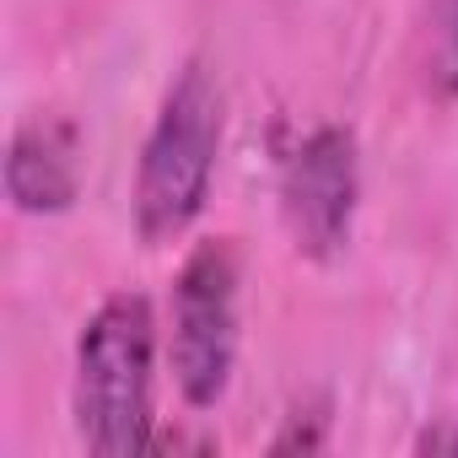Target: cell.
I'll return each instance as SVG.
<instances>
[{
    "label": "cell",
    "mask_w": 458,
    "mask_h": 458,
    "mask_svg": "<svg viewBox=\"0 0 458 458\" xmlns=\"http://www.w3.org/2000/svg\"><path fill=\"white\" fill-rule=\"evenodd\" d=\"M81 194V130L65 114H33L6 146V199L22 216H65Z\"/></svg>",
    "instance_id": "5b68a950"
},
{
    "label": "cell",
    "mask_w": 458,
    "mask_h": 458,
    "mask_svg": "<svg viewBox=\"0 0 458 458\" xmlns=\"http://www.w3.org/2000/svg\"><path fill=\"white\" fill-rule=\"evenodd\" d=\"M281 221L313 265L345 254L361 205V146L351 124H313L281 151Z\"/></svg>",
    "instance_id": "277c9868"
},
{
    "label": "cell",
    "mask_w": 458,
    "mask_h": 458,
    "mask_svg": "<svg viewBox=\"0 0 458 458\" xmlns=\"http://www.w3.org/2000/svg\"><path fill=\"white\" fill-rule=\"evenodd\" d=\"M329 447V399L286 410L281 431L270 437V453H324Z\"/></svg>",
    "instance_id": "52a82bcc"
},
{
    "label": "cell",
    "mask_w": 458,
    "mask_h": 458,
    "mask_svg": "<svg viewBox=\"0 0 458 458\" xmlns=\"http://www.w3.org/2000/svg\"><path fill=\"white\" fill-rule=\"evenodd\" d=\"M226 135V92L210 60H183V71L167 81L162 108L146 130L140 162H135V238L146 249L178 243L199 221L210 183H216V157Z\"/></svg>",
    "instance_id": "7a4b0ae2"
},
{
    "label": "cell",
    "mask_w": 458,
    "mask_h": 458,
    "mask_svg": "<svg viewBox=\"0 0 458 458\" xmlns=\"http://www.w3.org/2000/svg\"><path fill=\"white\" fill-rule=\"evenodd\" d=\"M426 87L442 103H458V0H431L426 28Z\"/></svg>",
    "instance_id": "8992f818"
},
{
    "label": "cell",
    "mask_w": 458,
    "mask_h": 458,
    "mask_svg": "<svg viewBox=\"0 0 458 458\" xmlns=\"http://www.w3.org/2000/svg\"><path fill=\"white\" fill-rule=\"evenodd\" d=\"M71 420L87 453L135 458L157 442V308L146 292H114L76 335Z\"/></svg>",
    "instance_id": "6da1fadb"
},
{
    "label": "cell",
    "mask_w": 458,
    "mask_h": 458,
    "mask_svg": "<svg viewBox=\"0 0 458 458\" xmlns=\"http://www.w3.org/2000/svg\"><path fill=\"white\" fill-rule=\"evenodd\" d=\"M167 367L189 410H216L238 372L243 340V254L233 238H199L173 281Z\"/></svg>",
    "instance_id": "3957f363"
},
{
    "label": "cell",
    "mask_w": 458,
    "mask_h": 458,
    "mask_svg": "<svg viewBox=\"0 0 458 458\" xmlns=\"http://www.w3.org/2000/svg\"><path fill=\"white\" fill-rule=\"evenodd\" d=\"M420 453H458V426H442V431H426L420 442H415Z\"/></svg>",
    "instance_id": "ba28073f"
}]
</instances>
